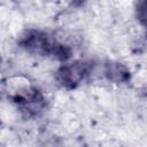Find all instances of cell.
Wrapping results in <instances>:
<instances>
[{"label":"cell","instance_id":"6da1fadb","mask_svg":"<svg viewBox=\"0 0 147 147\" xmlns=\"http://www.w3.org/2000/svg\"><path fill=\"white\" fill-rule=\"evenodd\" d=\"M9 99L25 119H36L40 117L49 105L44 92L32 85L16 90L9 94Z\"/></svg>","mask_w":147,"mask_h":147},{"label":"cell","instance_id":"7a4b0ae2","mask_svg":"<svg viewBox=\"0 0 147 147\" xmlns=\"http://www.w3.org/2000/svg\"><path fill=\"white\" fill-rule=\"evenodd\" d=\"M57 39L40 29L25 30L17 40V45L26 53L36 56L52 57Z\"/></svg>","mask_w":147,"mask_h":147},{"label":"cell","instance_id":"3957f363","mask_svg":"<svg viewBox=\"0 0 147 147\" xmlns=\"http://www.w3.org/2000/svg\"><path fill=\"white\" fill-rule=\"evenodd\" d=\"M91 63L85 60H74L62 63L55 71L56 83L65 90L78 87L90 75Z\"/></svg>","mask_w":147,"mask_h":147},{"label":"cell","instance_id":"277c9868","mask_svg":"<svg viewBox=\"0 0 147 147\" xmlns=\"http://www.w3.org/2000/svg\"><path fill=\"white\" fill-rule=\"evenodd\" d=\"M102 72L105 78L116 85H125L131 82L132 74L130 68L124 64L123 62L115 61V60H108L103 63Z\"/></svg>","mask_w":147,"mask_h":147},{"label":"cell","instance_id":"5b68a950","mask_svg":"<svg viewBox=\"0 0 147 147\" xmlns=\"http://www.w3.org/2000/svg\"><path fill=\"white\" fill-rule=\"evenodd\" d=\"M134 17L137 22L147 29V0L138 1L134 6Z\"/></svg>","mask_w":147,"mask_h":147},{"label":"cell","instance_id":"8992f818","mask_svg":"<svg viewBox=\"0 0 147 147\" xmlns=\"http://www.w3.org/2000/svg\"><path fill=\"white\" fill-rule=\"evenodd\" d=\"M146 95H147V92H146Z\"/></svg>","mask_w":147,"mask_h":147}]
</instances>
